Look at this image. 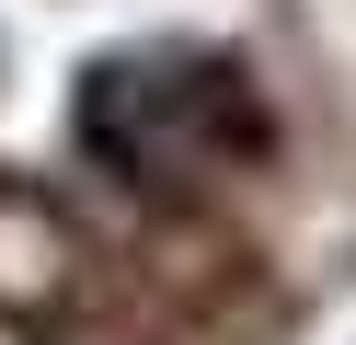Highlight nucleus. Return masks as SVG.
Masks as SVG:
<instances>
[]
</instances>
